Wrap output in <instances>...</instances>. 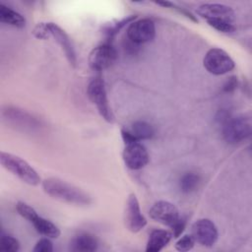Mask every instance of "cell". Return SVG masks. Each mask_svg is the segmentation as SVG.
I'll use <instances>...</instances> for the list:
<instances>
[{
    "label": "cell",
    "instance_id": "cell-17",
    "mask_svg": "<svg viewBox=\"0 0 252 252\" xmlns=\"http://www.w3.org/2000/svg\"><path fill=\"white\" fill-rule=\"evenodd\" d=\"M98 243L96 238L90 233H81L77 235L72 243L71 249L79 252H92L97 249Z\"/></svg>",
    "mask_w": 252,
    "mask_h": 252
},
{
    "label": "cell",
    "instance_id": "cell-3",
    "mask_svg": "<svg viewBox=\"0 0 252 252\" xmlns=\"http://www.w3.org/2000/svg\"><path fill=\"white\" fill-rule=\"evenodd\" d=\"M87 93L90 100L96 106L100 116L105 121L112 123L114 120V116L107 100L103 80L99 77L94 78L88 85Z\"/></svg>",
    "mask_w": 252,
    "mask_h": 252
},
{
    "label": "cell",
    "instance_id": "cell-10",
    "mask_svg": "<svg viewBox=\"0 0 252 252\" xmlns=\"http://www.w3.org/2000/svg\"><path fill=\"white\" fill-rule=\"evenodd\" d=\"M125 224L131 232L141 231L147 224V220L141 212L139 201L135 194H130L125 207Z\"/></svg>",
    "mask_w": 252,
    "mask_h": 252
},
{
    "label": "cell",
    "instance_id": "cell-5",
    "mask_svg": "<svg viewBox=\"0 0 252 252\" xmlns=\"http://www.w3.org/2000/svg\"><path fill=\"white\" fill-rule=\"evenodd\" d=\"M203 65L213 75L226 74L235 67L234 61L228 53L220 48H211L208 50L204 57Z\"/></svg>",
    "mask_w": 252,
    "mask_h": 252
},
{
    "label": "cell",
    "instance_id": "cell-26",
    "mask_svg": "<svg viewBox=\"0 0 252 252\" xmlns=\"http://www.w3.org/2000/svg\"><path fill=\"white\" fill-rule=\"evenodd\" d=\"M32 34L34 37L38 38V39H47L51 36L49 29H48V25L47 23H39L37 24L33 31H32Z\"/></svg>",
    "mask_w": 252,
    "mask_h": 252
},
{
    "label": "cell",
    "instance_id": "cell-16",
    "mask_svg": "<svg viewBox=\"0 0 252 252\" xmlns=\"http://www.w3.org/2000/svg\"><path fill=\"white\" fill-rule=\"evenodd\" d=\"M172 238V233L165 229H155L151 232L146 251L147 252H158L165 247Z\"/></svg>",
    "mask_w": 252,
    "mask_h": 252
},
{
    "label": "cell",
    "instance_id": "cell-2",
    "mask_svg": "<svg viewBox=\"0 0 252 252\" xmlns=\"http://www.w3.org/2000/svg\"><path fill=\"white\" fill-rule=\"evenodd\" d=\"M0 162L3 167H5L7 170L12 172L14 175L29 185L36 186L41 182L40 176L33 169V167L25 159L16 155L1 152Z\"/></svg>",
    "mask_w": 252,
    "mask_h": 252
},
{
    "label": "cell",
    "instance_id": "cell-1",
    "mask_svg": "<svg viewBox=\"0 0 252 252\" xmlns=\"http://www.w3.org/2000/svg\"><path fill=\"white\" fill-rule=\"evenodd\" d=\"M44 192L54 199L78 206H88L92 203L91 197L80 188L59 178H46L42 181Z\"/></svg>",
    "mask_w": 252,
    "mask_h": 252
},
{
    "label": "cell",
    "instance_id": "cell-7",
    "mask_svg": "<svg viewBox=\"0 0 252 252\" xmlns=\"http://www.w3.org/2000/svg\"><path fill=\"white\" fill-rule=\"evenodd\" d=\"M116 50L111 43L106 42L94 47L89 54L88 62L94 71H102L110 67L116 59Z\"/></svg>",
    "mask_w": 252,
    "mask_h": 252
},
{
    "label": "cell",
    "instance_id": "cell-12",
    "mask_svg": "<svg viewBox=\"0 0 252 252\" xmlns=\"http://www.w3.org/2000/svg\"><path fill=\"white\" fill-rule=\"evenodd\" d=\"M196 13L202 18L206 19V21L218 19L231 23L234 18V12L229 6L218 3L203 4L197 8Z\"/></svg>",
    "mask_w": 252,
    "mask_h": 252
},
{
    "label": "cell",
    "instance_id": "cell-18",
    "mask_svg": "<svg viewBox=\"0 0 252 252\" xmlns=\"http://www.w3.org/2000/svg\"><path fill=\"white\" fill-rule=\"evenodd\" d=\"M31 223L33 224L38 233L50 238H57L61 233L60 229L53 222L38 216V214L32 219Z\"/></svg>",
    "mask_w": 252,
    "mask_h": 252
},
{
    "label": "cell",
    "instance_id": "cell-29",
    "mask_svg": "<svg viewBox=\"0 0 252 252\" xmlns=\"http://www.w3.org/2000/svg\"><path fill=\"white\" fill-rule=\"evenodd\" d=\"M237 85V81L235 77H231L228 79L226 84L223 86V91L224 92H232Z\"/></svg>",
    "mask_w": 252,
    "mask_h": 252
},
{
    "label": "cell",
    "instance_id": "cell-28",
    "mask_svg": "<svg viewBox=\"0 0 252 252\" xmlns=\"http://www.w3.org/2000/svg\"><path fill=\"white\" fill-rule=\"evenodd\" d=\"M171 229H172V235L174 237H178L184 230V227H185V220L184 219H181L179 218L171 226Z\"/></svg>",
    "mask_w": 252,
    "mask_h": 252
},
{
    "label": "cell",
    "instance_id": "cell-8",
    "mask_svg": "<svg viewBox=\"0 0 252 252\" xmlns=\"http://www.w3.org/2000/svg\"><path fill=\"white\" fill-rule=\"evenodd\" d=\"M156 35L155 23L148 18L140 19L130 23L127 29L128 38L136 44L146 43L154 39Z\"/></svg>",
    "mask_w": 252,
    "mask_h": 252
},
{
    "label": "cell",
    "instance_id": "cell-27",
    "mask_svg": "<svg viewBox=\"0 0 252 252\" xmlns=\"http://www.w3.org/2000/svg\"><path fill=\"white\" fill-rule=\"evenodd\" d=\"M53 245L48 238L39 239L33 247V252H52Z\"/></svg>",
    "mask_w": 252,
    "mask_h": 252
},
{
    "label": "cell",
    "instance_id": "cell-24",
    "mask_svg": "<svg viewBox=\"0 0 252 252\" xmlns=\"http://www.w3.org/2000/svg\"><path fill=\"white\" fill-rule=\"evenodd\" d=\"M16 209H17V212L19 213V215H21L24 219L28 220L30 222L37 215V213L35 212V210L33 208H32L31 206H29L28 204H26L24 202H18L16 205Z\"/></svg>",
    "mask_w": 252,
    "mask_h": 252
},
{
    "label": "cell",
    "instance_id": "cell-20",
    "mask_svg": "<svg viewBox=\"0 0 252 252\" xmlns=\"http://www.w3.org/2000/svg\"><path fill=\"white\" fill-rule=\"evenodd\" d=\"M200 183V176L194 172H187L182 175L179 185L183 193H191L195 191Z\"/></svg>",
    "mask_w": 252,
    "mask_h": 252
},
{
    "label": "cell",
    "instance_id": "cell-22",
    "mask_svg": "<svg viewBox=\"0 0 252 252\" xmlns=\"http://www.w3.org/2000/svg\"><path fill=\"white\" fill-rule=\"evenodd\" d=\"M137 17L136 16H134V15H131V16H129V17H127V18H124V19H122L121 21H117V22H115L114 24H109V25H107L106 27H105V33H106V35H107V37L108 38H111V37H113L126 24H128V23H132L135 19H136Z\"/></svg>",
    "mask_w": 252,
    "mask_h": 252
},
{
    "label": "cell",
    "instance_id": "cell-15",
    "mask_svg": "<svg viewBox=\"0 0 252 252\" xmlns=\"http://www.w3.org/2000/svg\"><path fill=\"white\" fill-rule=\"evenodd\" d=\"M5 118L8 119V121L12 122L14 125L17 127H22V128H33L38 125L37 121L31 116L30 114L26 113L23 110L17 109V108H7L3 112Z\"/></svg>",
    "mask_w": 252,
    "mask_h": 252
},
{
    "label": "cell",
    "instance_id": "cell-21",
    "mask_svg": "<svg viewBox=\"0 0 252 252\" xmlns=\"http://www.w3.org/2000/svg\"><path fill=\"white\" fill-rule=\"evenodd\" d=\"M20 249V243L17 238L12 235L1 233L0 250L7 252H16Z\"/></svg>",
    "mask_w": 252,
    "mask_h": 252
},
{
    "label": "cell",
    "instance_id": "cell-6",
    "mask_svg": "<svg viewBox=\"0 0 252 252\" xmlns=\"http://www.w3.org/2000/svg\"><path fill=\"white\" fill-rule=\"evenodd\" d=\"M191 235L195 242L205 247H212L219 237L217 226L209 219L196 220L191 226Z\"/></svg>",
    "mask_w": 252,
    "mask_h": 252
},
{
    "label": "cell",
    "instance_id": "cell-11",
    "mask_svg": "<svg viewBox=\"0 0 252 252\" xmlns=\"http://www.w3.org/2000/svg\"><path fill=\"white\" fill-rule=\"evenodd\" d=\"M150 217L164 225L171 226L180 217L176 206L168 201H158L150 209Z\"/></svg>",
    "mask_w": 252,
    "mask_h": 252
},
{
    "label": "cell",
    "instance_id": "cell-25",
    "mask_svg": "<svg viewBox=\"0 0 252 252\" xmlns=\"http://www.w3.org/2000/svg\"><path fill=\"white\" fill-rule=\"evenodd\" d=\"M194 244H195V240L192 237V235L185 234L180 239L177 240V242L175 243V249L180 252L189 251L193 248Z\"/></svg>",
    "mask_w": 252,
    "mask_h": 252
},
{
    "label": "cell",
    "instance_id": "cell-14",
    "mask_svg": "<svg viewBox=\"0 0 252 252\" xmlns=\"http://www.w3.org/2000/svg\"><path fill=\"white\" fill-rule=\"evenodd\" d=\"M47 25H48V29H49L51 36L61 46V48L63 49L69 63L73 67H76V63H77L76 53H75L74 47L72 45L71 39L68 36V34L65 32L64 30H62L59 26H57L54 23H47Z\"/></svg>",
    "mask_w": 252,
    "mask_h": 252
},
{
    "label": "cell",
    "instance_id": "cell-23",
    "mask_svg": "<svg viewBox=\"0 0 252 252\" xmlns=\"http://www.w3.org/2000/svg\"><path fill=\"white\" fill-rule=\"evenodd\" d=\"M207 23L209 24V26H211L215 30L224 33L232 32L235 31V27L230 22H227L224 20H218V19L207 20Z\"/></svg>",
    "mask_w": 252,
    "mask_h": 252
},
{
    "label": "cell",
    "instance_id": "cell-13",
    "mask_svg": "<svg viewBox=\"0 0 252 252\" xmlns=\"http://www.w3.org/2000/svg\"><path fill=\"white\" fill-rule=\"evenodd\" d=\"M154 134L155 130L153 126L146 121H136L131 125L130 128L121 130V135L125 144L150 139L154 136Z\"/></svg>",
    "mask_w": 252,
    "mask_h": 252
},
{
    "label": "cell",
    "instance_id": "cell-4",
    "mask_svg": "<svg viewBox=\"0 0 252 252\" xmlns=\"http://www.w3.org/2000/svg\"><path fill=\"white\" fill-rule=\"evenodd\" d=\"M251 120L249 117L239 115L227 119L222 127L223 139L228 144H237L251 135Z\"/></svg>",
    "mask_w": 252,
    "mask_h": 252
},
{
    "label": "cell",
    "instance_id": "cell-9",
    "mask_svg": "<svg viewBox=\"0 0 252 252\" xmlns=\"http://www.w3.org/2000/svg\"><path fill=\"white\" fill-rule=\"evenodd\" d=\"M122 158L126 166L134 170L146 166L150 158L147 149L139 141L125 144Z\"/></svg>",
    "mask_w": 252,
    "mask_h": 252
},
{
    "label": "cell",
    "instance_id": "cell-19",
    "mask_svg": "<svg viewBox=\"0 0 252 252\" xmlns=\"http://www.w3.org/2000/svg\"><path fill=\"white\" fill-rule=\"evenodd\" d=\"M0 21L19 29L26 26V19L24 16L2 3H0Z\"/></svg>",
    "mask_w": 252,
    "mask_h": 252
}]
</instances>
